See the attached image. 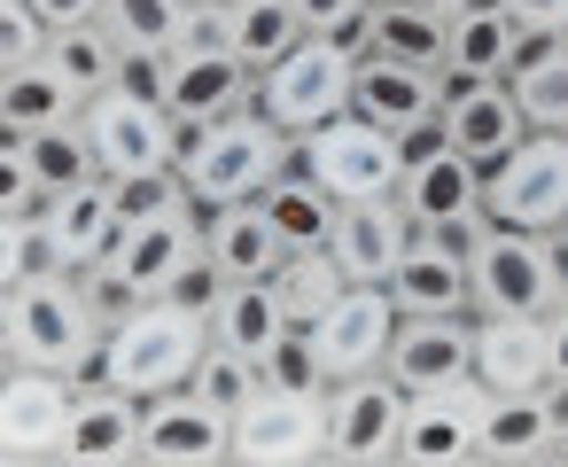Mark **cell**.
Returning <instances> with one entry per match:
<instances>
[{
	"label": "cell",
	"mask_w": 568,
	"mask_h": 467,
	"mask_svg": "<svg viewBox=\"0 0 568 467\" xmlns=\"http://www.w3.org/2000/svg\"><path fill=\"white\" fill-rule=\"evenodd\" d=\"M110 343V319L94 312L79 273H40L24 288H0V358L9 366H55V374H94Z\"/></svg>",
	"instance_id": "6da1fadb"
},
{
	"label": "cell",
	"mask_w": 568,
	"mask_h": 467,
	"mask_svg": "<svg viewBox=\"0 0 568 467\" xmlns=\"http://www.w3.org/2000/svg\"><path fill=\"white\" fill-rule=\"evenodd\" d=\"M203 351H211V319L180 312L172 296H149V304H133V312L110 319L102 366H94L87 382H118V389H133V397H164V389L195 382Z\"/></svg>",
	"instance_id": "7a4b0ae2"
},
{
	"label": "cell",
	"mask_w": 568,
	"mask_h": 467,
	"mask_svg": "<svg viewBox=\"0 0 568 467\" xmlns=\"http://www.w3.org/2000/svg\"><path fill=\"white\" fill-rule=\"evenodd\" d=\"M296 164V133L273 125L265 110H234L219 125H195L187 149H180V172L195 187V203H257L281 172Z\"/></svg>",
	"instance_id": "3957f363"
},
{
	"label": "cell",
	"mask_w": 568,
	"mask_h": 467,
	"mask_svg": "<svg viewBox=\"0 0 568 467\" xmlns=\"http://www.w3.org/2000/svg\"><path fill=\"white\" fill-rule=\"evenodd\" d=\"M351 94H358V55H351L335 32H304L281 63L257 71V110H265L273 125H288L296 141H304L312 125L343 118Z\"/></svg>",
	"instance_id": "277c9868"
},
{
	"label": "cell",
	"mask_w": 568,
	"mask_h": 467,
	"mask_svg": "<svg viewBox=\"0 0 568 467\" xmlns=\"http://www.w3.org/2000/svg\"><path fill=\"white\" fill-rule=\"evenodd\" d=\"M296 164H304L335 203L397 195V180H405V133H389V125L343 110V118H327V125H312V133L296 141Z\"/></svg>",
	"instance_id": "5b68a950"
},
{
	"label": "cell",
	"mask_w": 568,
	"mask_h": 467,
	"mask_svg": "<svg viewBox=\"0 0 568 467\" xmlns=\"http://www.w3.org/2000/svg\"><path fill=\"white\" fill-rule=\"evenodd\" d=\"M397 203L413 211V226L459 234V242L490 219V211H483V164L459 156V149L444 141V125L405 133V180H397Z\"/></svg>",
	"instance_id": "8992f818"
},
{
	"label": "cell",
	"mask_w": 568,
	"mask_h": 467,
	"mask_svg": "<svg viewBox=\"0 0 568 467\" xmlns=\"http://www.w3.org/2000/svg\"><path fill=\"white\" fill-rule=\"evenodd\" d=\"M483 211L498 226H521V234L568 226V133H537L529 125V141L483 172Z\"/></svg>",
	"instance_id": "52a82bcc"
},
{
	"label": "cell",
	"mask_w": 568,
	"mask_h": 467,
	"mask_svg": "<svg viewBox=\"0 0 568 467\" xmlns=\"http://www.w3.org/2000/svg\"><path fill=\"white\" fill-rule=\"evenodd\" d=\"M79 389H87V374L9 366V382H0V451H9V467H63Z\"/></svg>",
	"instance_id": "ba28073f"
},
{
	"label": "cell",
	"mask_w": 568,
	"mask_h": 467,
	"mask_svg": "<svg viewBox=\"0 0 568 467\" xmlns=\"http://www.w3.org/2000/svg\"><path fill=\"white\" fill-rule=\"evenodd\" d=\"M467 273H475V319H490V312H552L560 304V281L545 265V234L483 219L467 234Z\"/></svg>",
	"instance_id": "9c48e42d"
},
{
	"label": "cell",
	"mask_w": 568,
	"mask_h": 467,
	"mask_svg": "<svg viewBox=\"0 0 568 467\" xmlns=\"http://www.w3.org/2000/svg\"><path fill=\"white\" fill-rule=\"evenodd\" d=\"M79 118H87L94 156H102V180H133V172L180 164V149H187V125H180L164 102H141V94H125V87L94 94Z\"/></svg>",
	"instance_id": "30bf717a"
},
{
	"label": "cell",
	"mask_w": 568,
	"mask_h": 467,
	"mask_svg": "<svg viewBox=\"0 0 568 467\" xmlns=\"http://www.w3.org/2000/svg\"><path fill=\"white\" fill-rule=\"evenodd\" d=\"M405 405L413 389L397 374H351L327 389V459H351V467H374V459H397L405 451Z\"/></svg>",
	"instance_id": "8fae6325"
},
{
	"label": "cell",
	"mask_w": 568,
	"mask_h": 467,
	"mask_svg": "<svg viewBox=\"0 0 568 467\" xmlns=\"http://www.w3.org/2000/svg\"><path fill=\"white\" fill-rule=\"evenodd\" d=\"M397 327H405L397 296H389V288L351 281V288H343V296H335V304L312 319V343H320L327 374H335V382H351V374H382V366H389Z\"/></svg>",
	"instance_id": "7c38bea8"
},
{
	"label": "cell",
	"mask_w": 568,
	"mask_h": 467,
	"mask_svg": "<svg viewBox=\"0 0 568 467\" xmlns=\"http://www.w3.org/2000/svg\"><path fill=\"white\" fill-rule=\"evenodd\" d=\"M141 459L149 467H211L234 459V413H219L203 389H164L141 397Z\"/></svg>",
	"instance_id": "4fadbf2b"
},
{
	"label": "cell",
	"mask_w": 568,
	"mask_h": 467,
	"mask_svg": "<svg viewBox=\"0 0 568 467\" xmlns=\"http://www.w3.org/2000/svg\"><path fill=\"white\" fill-rule=\"evenodd\" d=\"M195 257H203V211H172V219H133L102 273L125 288V304H149V296H172V281Z\"/></svg>",
	"instance_id": "5bb4252c"
},
{
	"label": "cell",
	"mask_w": 568,
	"mask_h": 467,
	"mask_svg": "<svg viewBox=\"0 0 568 467\" xmlns=\"http://www.w3.org/2000/svg\"><path fill=\"white\" fill-rule=\"evenodd\" d=\"M444 141L490 172L498 156H514L529 141V110L506 79H452L444 71Z\"/></svg>",
	"instance_id": "9a60e30c"
},
{
	"label": "cell",
	"mask_w": 568,
	"mask_h": 467,
	"mask_svg": "<svg viewBox=\"0 0 568 467\" xmlns=\"http://www.w3.org/2000/svg\"><path fill=\"white\" fill-rule=\"evenodd\" d=\"M234 459H250V467H312V459H327V397L265 389L234 420Z\"/></svg>",
	"instance_id": "2e32d148"
},
{
	"label": "cell",
	"mask_w": 568,
	"mask_h": 467,
	"mask_svg": "<svg viewBox=\"0 0 568 467\" xmlns=\"http://www.w3.org/2000/svg\"><path fill=\"white\" fill-rule=\"evenodd\" d=\"M389 296L405 319H452V312H475V273H467V242L459 234H413L405 265L389 273Z\"/></svg>",
	"instance_id": "e0dca14e"
},
{
	"label": "cell",
	"mask_w": 568,
	"mask_h": 467,
	"mask_svg": "<svg viewBox=\"0 0 568 467\" xmlns=\"http://www.w3.org/2000/svg\"><path fill=\"white\" fill-rule=\"evenodd\" d=\"M304 32H312V24H304L296 0H203L195 48H226V55H242L250 71H265V63H281Z\"/></svg>",
	"instance_id": "ac0fdd59"
},
{
	"label": "cell",
	"mask_w": 568,
	"mask_h": 467,
	"mask_svg": "<svg viewBox=\"0 0 568 467\" xmlns=\"http://www.w3.org/2000/svg\"><path fill=\"white\" fill-rule=\"evenodd\" d=\"M413 211L397 203V195H366V203H343V219H335V265L351 273V281H366V288H389V273L405 265V250H413Z\"/></svg>",
	"instance_id": "d6986e66"
},
{
	"label": "cell",
	"mask_w": 568,
	"mask_h": 467,
	"mask_svg": "<svg viewBox=\"0 0 568 467\" xmlns=\"http://www.w3.org/2000/svg\"><path fill=\"white\" fill-rule=\"evenodd\" d=\"M483 405L490 389L467 374V382H444V389H420L405 405V451L397 459H475L483 451Z\"/></svg>",
	"instance_id": "ffe728a7"
},
{
	"label": "cell",
	"mask_w": 568,
	"mask_h": 467,
	"mask_svg": "<svg viewBox=\"0 0 568 467\" xmlns=\"http://www.w3.org/2000/svg\"><path fill=\"white\" fill-rule=\"evenodd\" d=\"M351 110L389 125V133H428V125H444V71H420V63H397V55H358Z\"/></svg>",
	"instance_id": "44dd1931"
},
{
	"label": "cell",
	"mask_w": 568,
	"mask_h": 467,
	"mask_svg": "<svg viewBox=\"0 0 568 467\" xmlns=\"http://www.w3.org/2000/svg\"><path fill=\"white\" fill-rule=\"evenodd\" d=\"M40 226H48L55 265H63V273H87V265H110V250L125 242L133 219L118 211V187H110V180H87V187H63Z\"/></svg>",
	"instance_id": "7402d4cb"
},
{
	"label": "cell",
	"mask_w": 568,
	"mask_h": 467,
	"mask_svg": "<svg viewBox=\"0 0 568 467\" xmlns=\"http://www.w3.org/2000/svg\"><path fill=\"white\" fill-rule=\"evenodd\" d=\"M234 110H257V71L226 48H180L172 55V118L195 133V125H219Z\"/></svg>",
	"instance_id": "603a6c76"
},
{
	"label": "cell",
	"mask_w": 568,
	"mask_h": 467,
	"mask_svg": "<svg viewBox=\"0 0 568 467\" xmlns=\"http://www.w3.org/2000/svg\"><path fill=\"white\" fill-rule=\"evenodd\" d=\"M560 420H568V389H514V397H490L483 405V451L475 459H498V467H521V459H560Z\"/></svg>",
	"instance_id": "cb8c5ba5"
},
{
	"label": "cell",
	"mask_w": 568,
	"mask_h": 467,
	"mask_svg": "<svg viewBox=\"0 0 568 467\" xmlns=\"http://www.w3.org/2000/svg\"><path fill=\"white\" fill-rule=\"evenodd\" d=\"M475 382H483L490 397L545 389V382H552L545 312H490V319H475Z\"/></svg>",
	"instance_id": "d4e9b609"
},
{
	"label": "cell",
	"mask_w": 568,
	"mask_h": 467,
	"mask_svg": "<svg viewBox=\"0 0 568 467\" xmlns=\"http://www.w3.org/2000/svg\"><path fill=\"white\" fill-rule=\"evenodd\" d=\"M382 374H397L413 397H420V389H444V382H467V374H475V312H452V319H405Z\"/></svg>",
	"instance_id": "484cf974"
},
{
	"label": "cell",
	"mask_w": 568,
	"mask_h": 467,
	"mask_svg": "<svg viewBox=\"0 0 568 467\" xmlns=\"http://www.w3.org/2000/svg\"><path fill=\"white\" fill-rule=\"evenodd\" d=\"M125 459H141V397L118 382H87L63 436V467H125Z\"/></svg>",
	"instance_id": "4316f807"
},
{
	"label": "cell",
	"mask_w": 568,
	"mask_h": 467,
	"mask_svg": "<svg viewBox=\"0 0 568 467\" xmlns=\"http://www.w3.org/2000/svg\"><path fill=\"white\" fill-rule=\"evenodd\" d=\"M203 257L226 281H273V265L288 257V242L265 219V203H211L203 211Z\"/></svg>",
	"instance_id": "83f0119b"
},
{
	"label": "cell",
	"mask_w": 568,
	"mask_h": 467,
	"mask_svg": "<svg viewBox=\"0 0 568 467\" xmlns=\"http://www.w3.org/2000/svg\"><path fill=\"white\" fill-rule=\"evenodd\" d=\"M506 87L521 94L537 133H568V32H521Z\"/></svg>",
	"instance_id": "f1b7e54d"
},
{
	"label": "cell",
	"mask_w": 568,
	"mask_h": 467,
	"mask_svg": "<svg viewBox=\"0 0 568 467\" xmlns=\"http://www.w3.org/2000/svg\"><path fill=\"white\" fill-rule=\"evenodd\" d=\"M0 164H24V172H32L48 195L102 180V156H94V141H87V118L40 125V133H9V156H0Z\"/></svg>",
	"instance_id": "f546056e"
},
{
	"label": "cell",
	"mask_w": 568,
	"mask_h": 467,
	"mask_svg": "<svg viewBox=\"0 0 568 467\" xmlns=\"http://www.w3.org/2000/svg\"><path fill=\"white\" fill-rule=\"evenodd\" d=\"M514 48H521V17L506 0H475V9L452 17V55L444 71L452 79H506L514 71Z\"/></svg>",
	"instance_id": "4dcf8cb0"
},
{
	"label": "cell",
	"mask_w": 568,
	"mask_h": 467,
	"mask_svg": "<svg viewBox=\"0 0 568 467\" xmlns=\"http://www.w3.org/2000/svg\"><path fill=\"white\" fill-rule=\"evenodd\" d=\"M366 55H397V63L444 71V55H452V17L420 9V0H374V9H366Z\"/></svg>",
	"instance_id": "1f68e13d"
},
{
	"label": "cell",
	"mask_w": 568,
	"mask_h": 467,
	"mask_svg": "<svg viewBox=\"0 0 568 467\" xmlns=\"http://www.w3.org/2000/svg\"><path fill=\"white\" fill-rule=\"evenodd\" d=\"M257 203H265V219L281 226V242H288V250H327V242H335L343 203H335V195H327V187H320L304 164H288V172H281V180H273Z\"/></svg>",
	"instance_id": "d6a6232c"
},
{
	"label": "cell",
	"mask_w": 568,
	"mask_h": 467,
	"mask_svg": "<svg viewBox=\"0 0 568 467\" xmlns=\"http://www.w3.org/2000/svg\"><path fill=\"white\" fill-rule=\"evenodd\" d=\"M87 102L55 79V63L40 55V63H9L0 71V125L9 133H40V125H63V118H79Z\"/></svg>",
	"instance_id": "836d02e7"
},
{
	"label": "cell",
	"mask_w": 568,
	"mask_h": 467,
	"mask_svg": "<svg viewBox=\"0 0 568 467\" xmlns=\"http://www.w3.org/2000/svg\"><path fill=\"white\" fill-rule=\"evenodd\" d=\"M118 32L94 17V24H63L55 40H48V63H55V79L79 94V102H94V94H110L118 87Z\"/></svg>",
	"instance_id": "e575fe53"
},
{
	"label": "cell",
	"mask_w": 568,
	"mask_h": 467,
	"mask_svg": "<svg viewBox=\"0 0 568 467\" xmlns=\"http://www.w3.org/2000/svg\"><path fill=\"white\" fill-rule=\"evenodd\" d=\"M288 327H296V319H288V304H281L273 281H226V296H219V312H211V335L234 343V351H265V343L288 335Z\"/></svg>",
	"instance_id": "d590c367"
},
{
	"label": "cell",
	"mask_w": 568,
	"mask_h": 467,
	"mask_svg": "<svg viewBox=\"0 0 568 467\" xmlns=\"http://www.w3.org/2000/svg\"><path fill=\"white\" fill-rule=\"evenodd\" d=\"M102 24L125 40V48H195V24H203V0H110Z\"/></svg>",
	"instance_id": "8d00e7d4"
},
{
	"label": "cell",
	"mask_w": 568,
	"mask_h": 467,
	"mask_svg": "<svg viewBox=\"0 0 568 467\" xmlns=\"http://www.w3.org/2000/svg\"><path fill=\"white\" fill-rule=\"evenodd\" d=\"M273 288H281L288 319H296V327H312V319L351 288V273L335 265V250H288V257L273 265Z\"/></svg>",
	"instance_id": "74e56055"
},
{
	"label": "cell",
	"mask_w": 568,
	"mask_h": 467,
	"mask_svg": "<svg viewBox=\"0 0 568 467\" xmlns=\"http://www.w3.org/2000/svg\"><path fill=\"white\" fill-rule=\"evenodd\" d=\"M187 389H203L219 413H234V420H242V413L265 397V366H257V351H234V343H219V335H211V351H203V366H195V382H187Z\"/></svg>",
	"instance_id": "f35d334b"
},
{
	"label": "cell",
	"mask_w": 568,
	"mask_h": 467,
	"mask_svg": "<svg viewBox=\"0 0 568 467\" xmlns=\"http://www.w3.org/2000/svg\"><path fill=\"white\" fill-rule=\"evenodd\" d=\"M257 366H265V389H288V397H327V389H335V374H327V358H320L312 327L273 335V343L257 351Z\"/></svg>",
	"instance_id": "ab89813d"
},
{
	"label": "cell",
	"mask_w": 568,
	"mask_h": 467,
	"mask_svg": "<svg viewBox=\"0 0 568 467\" xmlns=\"http://www.w3.org/2000/svg\"><path fill=\"white\" fill-rule=\"evenodd\" d=\"M110 187H118V211H125V219H172V211H203L180 164H156V172H133V180H110Z\"/></svg>",
	"instance_id": "60d3db41"
},
{
	"label": "cell",
	"mask_w": 568,
	"mask_h": 467,
	"mask_svg": "<svg viewBox=\"0 0 568 467\" xmlns=\"http://www.w3.org/2000/svg\"><path fill=\"white\" fill-rule=\"evenodd\" d=\"M48 40H55V24L32 9V0H0V71H9V63H40Z\"/></svg>",
	"instance_id": "b9f144b4"
},
{
	"label": "cell",
	"mask_w": 568,
	"mask_h": 467,
	"mask_svg": "<svg viewBox=\"0 0 568 467\" xmlns=\"http://www.w3.org/2000/svg\"><path fill=\"white\" fill-rule=\"evenodd\" d=\"M55 273V250H48V226H0V288H24Z\"/></svg>",
	"instance_id": "7bdbcfd3"
},
{
	"label": "cell",
	"mask_w": 568,
	"mask_h": 467,
	"mask_svg": "<svg viewBox=\"0 0 568 467\" xmlns=\"http://www.w3.org/2000/svg\"><path fill=\"white\" fill-rule=\"evenodd\" d=\"M118 87L172 110V48H118Z\"/></svg>",
	"instance_id": "ee69618b"
},
{
	"label": "cell",
	"mask_w": 568,
	"mask_h": 467,
	"mask_svg": "<svg viewBox=\"0 0 568 467\" xmlns=\"http://www.w3.org/2000/svg\"><path fill=\"white\" fill-rule=\"evenodd\" d=\"M219 296H226V273H219L211 257H195V265L172 281V304H180V312H195V319H211V312H219Z\"/></svg>",
	"instance_id": "f6af8a7d"
},
{
	"label": "cell",
	"mask_w": 568,
	"mask_h": 467,
	"mask_svg": "<svg viewBox=\"0 0 568 467\" xmlns=\"http://www.w3.org/2000/svg\"><path fill=\"white\" fill-rule=\"evenodd\" d=\"M296 9H304V24H312V32H351V24L374 9V0H296Z\"/></svg>",
	"instance_id": "bcb514c9"
},
{
	"label": "cell",
	"mask_w": 568,
	"mask_h": 467,
	"mask_svg": "<svg viewBox=\"0 0 568 467\" xmlns=\"http://www.w3.org/2000/svg\"><path fill=\"white\" fill-rule=\"evenodd\" d=\"M545 358H552V389H568V296L545 312Z\"/></svg>",
	"instance_id": "7dc6e473"
},
{
	"label": "cell",
	"mask_w": 568,
	"mask_h": 467,
	"mask_svg": "<svg viewBox=\"0 0 568 467\" xmlns=\"http://www.w3.org/2000/svg\"><path fill=\"white\" fill-rule=\"evenodd\" d=\"M521 17V32H568V0H506Z\"/></svg>",
	"instance_id": "c3c4849f"
},
{
	"label": "cell",
	"mask_w": 568,
	"mask_h": 467,
	"mask_svg": "<svg viewBox=\"0 0 568 467\" xmlns=\"http://www.w3.org/2000/svg\"><path fill=\"white\" fill-rule=\"evenodd\" d=\"M32 9H40V17L63 32V24H94V17L110 9V0H32Z\"/></svg>",
	"instance_id": "681fc988"
},
{
	"label": "cell",
	"mask_w": 568,
	"mask_h": 467,
	"mask_svg": "<svg viewBox=\"0 0 568 467\" xmlns=\"http://www.w3.org/2000/svg\"><path fill=\"white\" fill-rule=\"evenodd\" d=\"M420 9H436V17H459V9H475V0H420Z\"/></svg>",
	"instance_id": "f907efd6"
},
{
	"label": "cell",
	"mask_w": 568,
	"mask_h": 467,
	"mask_svg": "<svg viewBox=\"0 0 568 467\" xmlns=\"http://www.w3.org/2000/svg\"><path fill=\"white\" fill-rule=\"evenodd\" d=\"M560 459H568V420H560Z\"/></svg>",
	"instance_id": "816d5d0a"
}]
</instances>
